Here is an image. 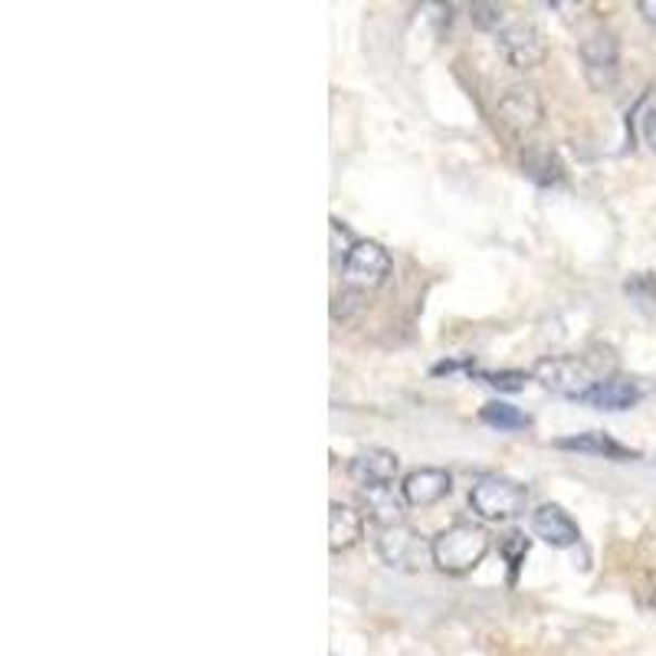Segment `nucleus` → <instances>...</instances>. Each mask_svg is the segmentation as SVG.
I'll list each match as a JSON object with an SVG mask.
<instances>
[{
    "mask_svg": "<svg viewBox=\"0 0 656 656\" xmlns=\"http://www.w3.org/2000/svg\"><path fill=\"white\" fill-rule=\"evenodd\" d=\"M489 548L492 535L482 526L453 522L450 529L433 535V568H440L443 575H466L476 565H482Z\"/></svg>",
    "mask_w": 656,
    "mask_h": 656,
    "instance_id": "2",
    "label": "nucleus"
},
{
    "mask_svg": "<svg viewBox=\"0 0 656 656\" xmlns=\"http://www.w3.org/2000/svg\"><path fill=\"white\" fill-rule=\"evenodd\" d=\"M558 450H575V453H591V456H604V459H617V463H627V459H640L636 450L617 443L610 433L604 430H588V433H575V437H562L555 440Z\"/></svg>",
    "mask_w": 656,
    "mask_h": 656,
    "instance_id": "14",
    "label": "nucleus"
},
{
    "mask_svg": "<svg viewBox=\"0 0 656 656\" xmlns=\"http://www.w3.org/2000/svg\"><path fill=\"white\" fill-rule=\"evenodd\" d=\"M453 371H472V355H466V358H450V362L433 365V375H453Z\"/></svg>",
    "mask_w": 656,
    "mask_h": 656,
    "instance_id": "24",
    "label": "nucleus"
},
{
    "mask_svg": "<svg viewBox=\"0 0 656 656\" xmlns=\"http://www.w3.org/2000/svg\"><path fill=\"white\" fill-rule=\"evenodd\" d=\"M623 292L630 299H636L640 305H653L656 302V276L653 273H636L623 282Z\"/></svg>",
    "mask_w": 656,
    "mask_h": 656,
    "instance_id": "20",
    "label": "nucleus"
},
{
    "mask_svg": "<svg viewBox=\"0 0 656 656\" xmlns=\"http://www.w3.org/2000/svg\"><path fill=\"white\" fill-rule=\"evenodd\" d=\"M479 420H482L485 427H496V430H506V433L526 430V427L532 424V417H529L522 407L506 404V401H489V404L479 411Z\"/></svg>",
    "mask_w": 656,
    "mask_h": 656,
    "instance_id": "17",
    "label": "nucleus"
},
{
    "mask_svg": "<svg viewBox=\"0 0 656 656\" xmlns=\"http://www.w3.org/2000/svg\"><path fill=\"white\" fill-rule=\"evenodd\" d=\"M365 312V292L362 289H345V292H339L336 299H332V315H336V321H355L358 315Z\"/></svg>",
    "mask_w": 656,
    "mask_h": 656,
    "instance_id": "18",
    "label": "nucleus"
},
{
    "mask_svg": "<svg viewBox=\"0 0 656 656\" xmlns=\"http://www.w3.org/2000/svg\"><path fill=\"white\" fill-rule=\"evenodd\" d=\"M640 398H643V388H640L633 378L614 375V378H604L601 384H594V388L581 398V404H588V407H594V411H610V414H617V411H630Z\"/></svg>",
    "mask_w": 656,
    "mask_h": 656,
    "instance_id": "12",
    "label": "nucleus"
},
{
    "mask_svg": "<svg viewBox=\"0 0 656 656\" xmlns=\"http://www.w3.org/2000/svg\"><path fill=\"white\" fill-rule=\"evenodd\" d=\"M643 138H646V144L656 151V109H649V112L643 115Z\"/></svg>",
    "mask_w": 656,
    "mask_h": 656,
    "instance_id": "25",
    "label": "nucleus"
},
{
    "mask_svg": "<svg viewBox=\"0 0 656 656\" xmlns=\"http://www.w3.org/2000/svg\"><path fill=\"white\" fill-rule=\"evenodd\" d=\"M500 122L516 131V135H526V131H535L542 125V115H545V105H542V96L535 86L529 83H516L509 86L503 96H500Z\"/></svg>",
    "mask_w": 656,
    "mask_h": 656,
    "instance_id": "8",
    "label": "nucleus"
},
{
    "mask_svg": "<svg viewBox=\"0 0 656 656\" xmlns=\"http://www.w3.org/2000/svg\"><path fill=\"white\" fill-rule=\"evenodd\" d=\"M362 535H365V516L355 506H349V503L328 506V548L345 552V548L358 545Z\"/></svg>",
    "mask_w": 656,
    "mask_h": 656,
    "instance_id": "13",
    "label": "nucleus"
},
{
    "mask_svg": "<svg viewBox=\"0 0 656 656\" xmlns=\"http://www.w3.org/2000/svg\"><path fill=\"white\" fill-rule=\"evenodd\" d=\"M614 368H617V358L610 349H588L584 355H558V358H542L535 362L532 368V378L558 394V398H571V401H581L594 384H601L604 378H614Z\"/></svg>",
    "mask_w": 656,
    "mask_h": 656,
    "instance_id": "1",
    "label": "nucleus"
},
{
    "mask_svg": "<svg viewBox=\"0 0 656 656\" xmlns=\"http://www.w3.org/2000/svg\"><path fill=\"white\" fill-rule=\"evenodd\" d=\"M526 503H529V489L500 472L479 476L469 489V509L485 522L516 519L526 513Z\"/></svg>",
    "mask_w": 656,
    "mask_h": 656,
    "instance_id": "3",
    "label": "nucleus"
},
{
    "mask_svg": "<svg viewBox=\"0 0 656 656\" xmlns=\"http://www.w3.org/2000/svg\"><path fill=\"white\" fill-rule=\"evenodd\" d=\"M522 172H526L535 185H542V188L565 181V164H562L558 154H555L552 148H545V144H526V148H522Z\"/></svg>",
    "mask_w": 656,
    "mask_h": 656,
    "instance_id": "16",
    "label": "nucleus"
},
{
    "mask_svg": "<svg viewBox=\"0 0 656 656\" xmlns=\"http://www.w3.org/2000/svg\"><path fill=\"white\" fill-rule=\"evenodd\" d=\"M342 266H345V282L352 289H362V292L384 286L388 276H391V256L375 240H358Z\"/></svg>",
    "mask_w": 656,
    "mask_h": 656,
    "instance_id": "6",
    "label": "nucleus"
},
{
    "mask_svg": "<svg viewBox=\"0 0 656 656\" xmlns=\"http://www.w3.org/2000/svg\"><path fill=\"white\" fill-rule=\"evenodd\" d=\"M500 552L509 558V565H513V571H516V568H519V562H522V558H526V552H529V542H526L519 532H509V535L500 542Z\"/></svg>",
    "mask_w": 656,
    "mask_h": 656,
    "instance_id": "23",
    "label": "nucleus"
},
{
    "mask_svg": "<svg viewBox=\"0 0 656 656\" xmlns=\"http://www.w3.org/2000/svg\"><path fill=\"white\" fill-rule=\"evenodd\" d=\"M636 11H640L649 24H656V0H640Z\"/></svg>",
    "mask_w": 656,
    "mask_h": 656,
    "instance_id": "26",
    "label": "nucleus"
},
{
    "mask_svg": "<svg viewBox=\"0 0 656 656\" xmlns=\"http://www.w3.org/2000/svg\"><path fill=\"white\" fill-rule=\"evenodd\" d=\"M469 21H472V27H479V30H500V24H503V8H500V4H485V0H476V4H469Z\"/></svg>",
    "mask_w": 656,
    "mask_h": 656,
    "instance_id": "21",
    "label": "nucleus"
},
{
    "mask_svg": "<svg viewBox=\"0 0 656 656\" xmlns=\"http://www.w3.org/2000/svg\"><path fill=\"white\" fill-rule=\"evenodd\" d=\"M378 555L388 568L414 575L433 565V542H427L411 526H391V529H378Z\"/></svg>",
    "mask_w": 656,
    "mask_h": 656,
    "instance_id": "4",
    "label": "nucleus"
},
{
    "mask_svg": "<svg viewBox=\"0 0 656 656\" xmlns=\"http://www.w3.org/2000/svg\"><path fill=\"white\" fill-rule=\"evenodd\" d=\"M500 53L513 70L526 73V70H535L545 63L548 47H545V37L535 24L519 21V24H509L500 30Z\"/></svg>",
    "mask_w": 656,
    "mask_h": 656,
    "instance_id": "7",
    "label": "nucleus"
},
{
    "mask_svg": "<svg viewBox=\"0 0 656 656\" xmlns=\"http://www.w3.org/2000/svg\"><path fill=\"white\" fill-rule=\"evenodd\" d=\"M532 532H535L545 545H552V548H571V545H578V539H581L578 522H575L562 506H555V503H545V506H539V509L532 513Z\"/></svg>",
    "mask_w": 656,
    "mask_h": 656,
    "instance_id": "11",
    "label": "nucleus"
},
{
    "mask_svg": "<svg viewBox=\"0 0 656 656\" xmlns=\"http://www.w3.org/2000/svg\"><path fill=\"white\" fill-rule=\"evenodd\" d=\"M355 243H358V240H352V234L342 227V220H332V260H342V263H345Z\"/></svg>",
    "mask_w": 656,
    "mask_h": 656,
    "instance_id": "22",
    "label": "nucleus"
},
{
    "mask_svg": "<svg viewBox=\"0 0 656 656\" xmlns=\"http://www.w3.org/2000/svg\"><path fill=\"white\" fill-rule=\"evenodd\" d=\"M453 489V479L446 469H433V466H424V469H414L404 476L401 482V496L407 506L414 509H427V506H437L443 496H450Z\"/></svg>",
    "mask_w": 656,
    "mask_h": 656,
    "instance_id": "9",
    "label": "nucleus"
},
{
    "mask_svg": "<svg viewBox=\"0 0 656 656\" xmlns=\"http://www.w3.org/2000/svg\"><path fill=\"white\" fill-rule=\"evenodd\" d=\"M362 506L368 513V519L378 529H391V526H404V496L398 500L391 485H375V489H362Z\"/></svg>",
    "mask_w": 656,
    "mask_h": 656,
    "instance_id": "15",
    "label": "nucleus"
},
{
    "mask_svg": "<svg viewBox=\"0 0 656 656\" xmlns=\"http://www.w3.org/2000/svg\"><path fill=\"white\" fill-rule=\"evenodd\" d=\"M578 53H581L584 79H588L591 89L604 92V89H610L617 83V73H620V43H617L614 34L597 30V34L584 37L581 47H578Z\"/></svg>",
    "mask_w": 656,
    "mask_h": 656,
    "instance_id": "5",
    "label": "nucleus"
},
{
    "mask_svg": "<svg viewBox=\"0 0 656 656\" xmlns=\"http://www.w3.org/2000/svg\"><path fill=\"white\" fill-rule=\"evenodd\" d=\"M476 378L492 391H522L529 384L526 371H476Z\"/></svg>",
    "mask_w": 656,
    "mask_h": 656,
    "instance_id": "19",
    "label": "nucleus"
},
{
    "mask_svg": "<svg viewBox=\"0 0 656 656\" xmlns=\"http://www.w3.org/2000/svg\"><path fill=\"white\" fill-rule=\"evenodd\" d=\"M401 469L398 453L384 450V446H368L362 450L352 463H349V476L362 485V489H375V485H391L394 476Z\"/></svg>",
    "mask_w": 656,
    "mask_h": 656,
    "instance_id": "10",
    "label": "nucleus"
}]
</instances>
